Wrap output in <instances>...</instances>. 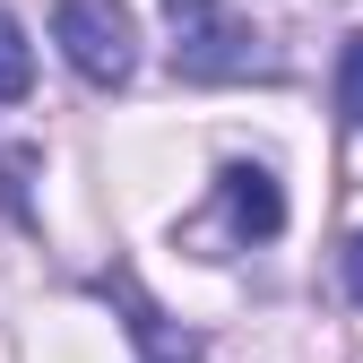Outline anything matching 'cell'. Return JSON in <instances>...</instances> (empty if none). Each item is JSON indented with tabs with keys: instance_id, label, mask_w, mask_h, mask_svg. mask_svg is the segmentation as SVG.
<instances>
[{
	"instance_id": "1",
	"label": "cell",
	"mask_w": 363,
	"mask_h": 363,
	"mask_svg": "<svg viewBox=\"0 0 363 363\" xmlns=\"http://www.w3.org/2000/svg\"><path fill=\"white\" fill-rule=\"evenodd\" d=\"M164 26H173V69L199 78V86H225V78H268V43L242 9L225 0H164Z\"/></svg>"
},
{
	"instance_id": "2",
	"label": "cell",
	"mask_w": 363,
	"mask_h": 363,
	"mask_svg": "<svg viewBox=\"0 0 363 363\" xmlns=\"http://www.w3.org/2000/svg\"><path fill=\"white\" fill-rule=\"evenodd\" d=\"M52 35L61 52L86 86H130V69H139V43H130V18L113 9V0H61L52 9Z\"/></svg>"
},
{
	"instance_id": "3",
	"label": "cell",
	"mask_w": 363,
	"mask_h": 363,
	"mask_svg": "<svg viewBox=\"0 0 363 363\" xmlns=\"http://www.w3.org/2000/svg\"><path fill=\"white\" fill-rule=\"evenodd\" d=\"M216 208H225V225H234V242L286 234V191H277L268 164H225V173H216Z\"/></svg>"
},
{
	"instance_id": "4",
	"label": "cell",
	"mask_w": 363,
	"mask_h": 363,
	"mask_svg": "<svg viewBox=\"0 0 363 363\" xmlns=\"http://www.w3.org/2000/svg\"><path fill=\"white\" fill-rule=\"evenodd\" d=\"M121 303H130V329H139V346H147V363H199V337H182V329L164 320L156 303H139L130 286H121Z\"/></svg>"
},
{
	"instance_id": "5",
	"label": "cell",
	"mask_w": 363,
	"mask_h": 363,
	"mask_svg": "<svg viewBox=\"0 0 363 363\" xmlns=\"http://www.w3.org/2000/svg\"><path fill=\"white\" fill-rule=\"evenodd\" d=\"M26 86H35V52H26V26H18L9 9H0V104H18Z\"/></svg>"
},
{
	"instance_id": "6",
	"label": "cell",
	"mask_w": 363,
	"mask_h": 363,
	"mask_svg": "<svg viewBox=\"0 0 363 363\" xmlns=\"http://www.w3.org/2000/svg\"><path fill=\"white\" fill-rule=\"evenodd\" d=\"M337 121L363 130V35H346V52H337Z\"/></svg>"
},
{
	"instance_id": "7",
	"label": "cell",
	"mask_w": 363,
	"mask_h": 363,
	"mask_svg": "<svg viewBox=\"0 0 363 363\" xmlns=\"http://www.w3.org/2000/svg\"><path fill=\"white\" fill-rule=\"evenodd\" d=\"M337 277H346V294L363 303V234H346V251H337Z\"/></svg>"
}]
</instances>
